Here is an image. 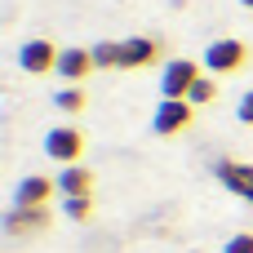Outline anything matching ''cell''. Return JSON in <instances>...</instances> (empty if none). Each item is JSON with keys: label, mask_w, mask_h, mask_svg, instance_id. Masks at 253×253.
I'll return each instance as SVG.
<instances>
[{"label": "cell", "mask_w": 253, "mask_h": 253, "mask_svg": "<svg viewBox=\"0 0 253 253\" xmlns=\"http://www.w3.org/2000/svg\"><path fill=\"white\" fill-rule=\"evenodd\" d=\"M93 67H98V62H93V49H76V44H71V49L58 53V76H62L67 84H80Z\"/></svg>", "instance_id": "10"}, {"label": "cell", "mask_w": 253, "mask_h": 253, "mask_svg": "<svg viewBox=\"0 0 253 253\" xmlns=\"http://www.w3.org/2000/svg\"><path fill=\"white\" fill-rule=\"evenodd\" d=\"M58 191V182L53 178H44V173H27L18 187H13V205L18 209H49V196Z\"/></svg>", "instance_id": "6"}, {"label": "cell", "mask_w": 253, "mask_h": 253, "mask_svg": "<svg viewBox=\"0 0 253 253\" xmlns=\"http://www.w3.org/2000/svg\"><path fill=\"white\" fill-rule=\"evenodd\" d=\"M80 151H84V133H80V129L58 125V129H49V133H44V156H49V160H58V165H76V160H80Z\"/></svg>", "instance_id": "4"}, {"label": "cell", "mask_w": 253, "mask_h": 253, "mask_svg": "<svg viewBox=\"0 0 253 253\" xmlns=\"http://www.w3.org/2000/svg\"><path fill=\"white\" fill-rule=\"evenodd\" d=\"M160 58V40L151 36H129V40H102L93 44V62L111 71H142Z\"/></svg>", "instance_id": "1"}, {"label": "cell", "mask_w": 253, "mask_h": 253, "mask_svg": "<svg viewBox=\"0 0 253 253\" xmlns=\"http://www.w3.org/2000/svg\"><path fill=\"white\" fill-rule=\"evenodd\" d=\"M240 120H245V125H253V89L240 98Z\"/></svg>", "instance_id": "16"}, {"label": "cell", "mask_w": 253, "mask_h": 253, "mask_svg": "<svg viewBox=\"0 0 253 253\" xmlns=\"http://www.w3.org/2000/svg\"><path fill=\"white\" fill-rule=\"evenodd\" d=\"M222 253H253V231H236V236L222 245Z\"/></svg>", "instance_id": "15"}, {"label": "cell", "mask_w": 253, "mask_h": 253, "mask_svg": "<svg viewBox=\"0 0 253 253\" xmlns=\"http://www.w3.org/2000/svg\"><path fill=\"white\" fill-rule=\"evenodd\" d=\"M44 227H49V209H18V205H13V209L4 213V236H13V240H18V236H36V231H44Z\"/></svg>", "instance_id": "9"}, {"label": "cell", "mask_w": 253, "mask_h": 253, "mask_svg": "<svg viewBox=\"0 0 253 253\" xmlns=\"http://www.w3.org/2000/svg\"><path fill=\"white\" fill-rule=\"evenodd\" d=\"M62 209H67V218L89 222L93 218V196H62Z\"/></svg>", "instance_id": "14"}, {"label": "cell", "mask_w": 253, "mask_h": 253, "mask_svg": "<svg viewBox=\"0 0 253 253\" xmlns=\"http://www.w3.org/2000/svg\"><path fill=\"white\" fill-rule=\"evenodd\" d=\"M58 53H62V49H53L49 40H27V44L18 49V67H22L27 76H44V71H58Z\"/></svg>", "instance_id": "7"}, {"label": "cell", "mask_w": 253, "mask_h": 253, "mask_svg": "<svg viewBox=\"0 0 253 253\" xmlns=\"http://www.w3.org/2000/svg\"><path fill=\"white\" fill-rule=\"evenodd\" d=\"M53 182H58V191H62V196H89L93 173H89V169H80V165H62V173H58Z\"/></svg>", "instance_id": "11"}, {"label": "cell", "mask_w": 253, "mask_h": 253, "mask_svg": "<svg viewBox=\"0 0 253 253\" xmlns=\"http://www.w3.org/2000/svg\"><path fill=\"white\" fill-rule=\"evenodd\" d=\"M213 178H218L231 196H240V200L253 205V165H245V160H218Z\"/></svg>", "instance_id": "8"}, {"label": "cell", "mask_w": 253, "mask_h": 253, "mask_svg": "<svg viewBox=\"0 0 253 253\" xmlns=\"http://www.w3.org/2000/svg\"><path fill=\"white\" fill-rule=\"evenodd\" d=\"M187 102H191V107H205V102H218V80H213V76H200V80H196V89L187 93Z\"/></svg>", "instance_id": "13"}, {"label": "cell", "mask_w": 253, "mask_h": 253, "mask_svg": "<svg viewBox=\"0 0 253 253\" xmlns=\"http://www.w3.org/2000/svg\"><path fill=\"white\" fill-rule=\"evenodd\" d=\"M205 67L213 76H236V71L249 67V44L245 40H213L205 49Z\"/></svg>", "instance_id": "2"}, {"label": "cell", "mask_w": 253, "mask_h": 253, "mask_svg": "<svg viewBox=\"0 0 253 253\" xmlns=\"http://www.w3.org/2000/svg\"><path fill=\"white\" fill-rule=\"evenodd\" d=\"M53 107H58V111H67V116L84 111V93H80V84H62V89L53 93Z\"/></svg>", "instance_id": "12"}, {"label": "cell", "mask_w": 253, "mask_h": 253, "mask_svg": "<svg viewBox=\"0 0 253 253\" xmlns=\"http://www.w3.org/2000/svg\"><path fill=\"white\" fill-rule=\"evenodd\" d=\"M191 116H196V107H191L187 98H165V102L156 107V116H151V129H156L160 138H178V133L191 129Z\"/></svg>", "instance_id": "3"}, {"label": "cell", "mask_w": 253, "mask_h": 253, "mask_svg": "<svg viewBox=\"0 0 253 253\" xmlns=\"http://www.w3.org/2000/svg\"><path fill=\"white\" fill-rule=\"evenodd\" d=\"M240 4H245V9H253V0H240Z\"/></svg>", "instance_id": "17"}, {"label": "cell", "mask_w": 253, "mask_h": 253, "mask_svg": "<svg viewBox=\"0 0 253 253\" xmlns=\"http://www.w3.org/2000/svg\"><path fill=\"white\" fill-rule=\"evenodd\" d=\"M196 80H200V62L173 58V62L165 67V76H160V93H165V98H187V93L196 89Z\"/></svg>", "instance_id": "5"}]
</instances>
